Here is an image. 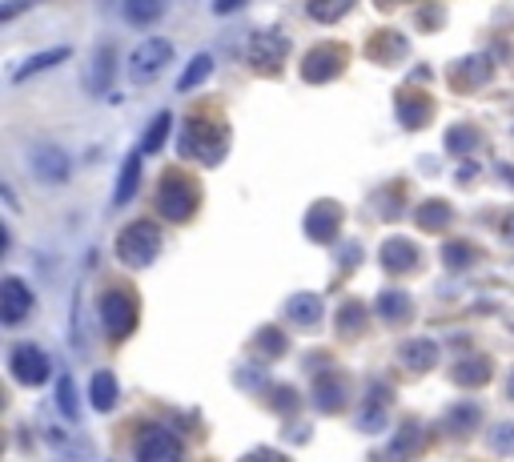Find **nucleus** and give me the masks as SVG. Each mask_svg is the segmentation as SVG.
I'll list each match as a JSON object with an SVG mask.
<instances>
[{"label":"nucleus","instance_id":"obj_27","mask_svg":"<svg viewBox=\"0 0 514 462\" xmlns=\"http://www.w3.org/2000/svg\"><path fill=\"white\" fill-rule=\"evenodd\" d=\"M446 217H450V206H446V201H426V206H418V221L426 229H442Z\"/></svg>","mask_w":514,"mask_h":462},{"label":"nucleus","instance_id":"obj_3","mask_svg":"<svg viewBox=\"0 0 514 462\" xmlns=\"http://www.w3.org/2000/svg\"><path fill=\"white\" fill-rule=\"evenodd\" d=\"M157 209H161V217H169V221H189L193 209H197V189H193V181H186L181 173H169V177L161 181Z\"/></svg>","mask_w":514,"mask_h":462},{"label":"nucleus","instance_id":"obj_33","mask_svg":"<svg viewBox=\"0 0 514 462\" xmlns=\"http://www.w3.org/2000/svg\"><path fill=\"white\" fill-rule=\"evenodd\" d=\"M494 447H499L502 455H510V450H514V427H510V422H507V427L494 430Z\"/></svg>","mask_w":514,"mask_h":462},{"label":"nucleus","instance_id":"obj_28","mask_svg":"<svg viewBox=\"0 0 514 462\" xmlns=\"http://www.w3.org/2000/svg\"><path fill=\"white\" fill-rule=\"evenodd\" d=\"M474 146H479V133H474L470 125H459V129L446 133V149L450 153H470Z\"/></svg>","mask_w":514,"mask_h":462},{"label":"nucleus","instance_id":"obj_35","mask_svg":"<svg viewBox=\"0 0 514 462\" xmlns=\"http://www.w3.org/2000/svg\"><path fill=\"white\" fill-rule=\"evenodd\" d=\"M241 5H246V0H217V5H213V13H221V16H226V13H237Z\"/></svg>","mask_w":514,"mask_h":462},{"label":"nucleus","instance_id":"obj_25","mask_svg":"<svg viewBox=\"0 0 514 462\" xmlns=\"http://www.w3.org/2000/svg\"><path fill=\"white\" fill-rule=\"evenodd\" d=\"M402 358H406V366H418V370H430V366H434V342H406V354H402Z\"/></svg>","mask_w":514,"mask_h":462},{"label":"nucleus","instance_id":"obj_6","mask_svg":"<svg viewBox=\"0 0 514 462\" xmlns=\"http://www.w3.org/2000/svg\"><path fill=\"white\" fill-rule=\"evenodd\" d=\"M8 370H13V378L25 382V387H41V382L48 378V358H45L41 346L21 342V346H13V354H8Z\"/></svg>","mask_w":514,"mask_h":462},{"label":"nucleus","instance_id":"obj_37","mask_svg":"<svg viewBox=\"0 0 514 462\" xmlns=\"http://www.w3.org/2000/svg\"><path fill=\"white\" fill-rule=\"evenodd\" d=\"M502 237H507V242H514V217L507 221V226H502Z\"/></svg>","mask_w":514,"mask_h":462},{"label":"nucleus","instance_id":"obj_11","mask_svg":"<svg viewBox=\"0 0 514 462\" xmlns=\"http://www.w3.org/2000/svg\"><path fill=\"white\" fill-rule=\"evenodd\" d=\"M0 314H5V326H16L33 314V290L21 282V277H5V294H0Z\"/></svg>","mask_w":514,"mask_h":462},{"label":"nucleus","instance_id":"obj_26","mask_svg":"<svg viewBox=\"0 0 514 462\" xmlns=\"http://www.w3.org/2000/svg\"><path fill=\"white\" fill-rule=\"evenodd\" d=\"M398 113H402V121L406 125H426V117L434 113V105L430 101H414V97H402V105H398Z\"/></svg>","mask_w":514,"mask_h":462},{"label":"nucleus","instance_id":"obj_29","mask_svg":"<svg viewBox=\"0 0 514 462\" xmlns=\"http://www.w3.org/2000/svg\"><path fill=\"white\" fill-rule=\"evenodd\" d=\"M56 402H61L65 418H76V390H73V378H69V374H65L61 387H56Z\"/></svg>","mask_w":514,"mask_h":462},{"label":"nucleus","instance_id":"obj_1","mask_svg":"<svg viewBox=\"0 0 514 462\" xmlns=\"http://www.w3.org/2000/svg\"><path fill=\"white\" fill-rule=\"evenodd\" d=\"M229 149V133L221 125H209V121H189L186 137H181V153L186 157H197L201 166H217Z\"/></svg>","mask_w":514,"mask_h":462},{"label":"nucleus","instance_id":"obj_19","mask_svg":"<svg viewBox=\"0 0 514 462\" xmlns=\"http://www.w3.org/2000/svg\"><path fill=\"white\" fill-rule=\"evenodd\" d=\"M317 314H322V297H314V294H302L289 302V317H294L297 326H314Z\"/></svg>","mask_w":514,"mask_h":462},{"label":"nucleus","instance_id":"obj_38","mask_svg":"<svg viewBox=\"0 0 514 462\" xmlns=\"http://www.w3.org/2000/svg\"><path fill=\"white\" fill-rule=\"evenodd\" d=\"M510 398H514V374H510Z\"/></svg>","mask_w":514,"mask_h":462},{"label":"nucleus","instance_id":"obj_31","mask_svg":"<svg viewBox=\"0 0 514 462\" xmlns=\"http://www.w3.org/2000/svg\"><path fill=\"white\" fill-rule=\"evenodd\" d=\"M446 266H470L474 262V249L467 242H454V246H446Z\"/></svg>","mask_w":514,"mask_h":462},{"label":"nucleus","instance_id":"obj_8","mask_svg":"<svg viewBox=\"0 0 514 462\" xmlns=\"http://www.w3.org/2000/svg\"><path fill=\"white\" fill-rule=\"evenodd\" d=\"M342 69H346V45H317L302 61L306 81H334Z\"/></svg>","mask_w":514,"mask_h":462},{"label":"nucleus","instance_id":"obj_10","mask_svg":"<svg viewBox=\"0 0 514 462\" xmlns=\"http://www.w3.org/2000/svg\"><path fill=\"white\" fill-rule=\"evenodd\" d=\"M286 56H289V41L281 33H274V28L257 33L254 45H249V61H254V69H261V73L281 69V61H286Z\"/></svg>","mask_w":514,"mask_h":462},{"label":"nucleus","instance_id":"obj_13","mask_svg":"<svg viewBox=\"0 0 514 462\" xmlns=\"http://www.w3.org/2000/svg\"><path fill=\"white\" fill-rule=\"evenodd\" d=\"M382 266L390 269V274H406V269L418 266V249L406 242V237H394V242L382 246Z\"/></svg>","mask_w":514,"mask_h":462},{"label":"nucleus","instance_id":"obj_12","mask_svg":"<svg viewBox=\"0 0 514 462\" xmlns=\"http://www.w3.org/2000/svg\"><path fill=\"white\" fill-rule=\"evenodd\" d=\"M342 209L334 206V201H322V206L309 209V221H306V234L314 237V242H329V237L338 234V226H342Z\"/></svg>","mask_w":514,"mask_h":462},{"label":"nucleus","instance_id":"obj_4","mask_svg":"<svg viewBox=\"0 0 514 462\" xmlns=\"http://www.w3.org/2000/svg\"><path fill=\"white\" fill-rule=\"evenodd\" d=\"M101 326H105V334H109L113 342H121L125 334L137 326V302H133L129 294H121V290L105 294L101 297Z\"/></svg>","mask_w":514,"mask_h":462},{"label":"nucleus","instance_id":"obj_16","mask_svg":"<svg viewBox=\"0 0 514 462\" xmlns=\"http://www.w3.org/2000/svg\"><path fill=\"white\" fill-rule=\"evenodd\" d=\"M209 73H213V56H209V53H197V56H193V61L186 65V73H181L177 93H193L197 85H206Z\"/></svg>","mask_w":514,"mask_h":462},{"label":"nucleus","instance_id":"obj_36","mask_svg":"<svg viewBox=\"0 0 514 462\" xmlns=\"http://www.w3.org/2000/svg\"><path fill=\"white\" fill-rule=\"evenodd\" d=\"M246 462H286V458L274 455V450H257V455H246Z\"/></svg>","mask_w":514,"mask_h":462},{"label":"nucleus","instance_id":"obj_2","mask_svg":"<svg viewBox=\"0 0 514 462\" xmlns=\"http://www.w3.org/2000/svg\"><path fill=\"white\" fill-rule=\"evenodd\" d=\"M117 254H121V262H125V266H133V269L149 266L153 257L161 254V229L153 226V221H133L129 229H121V237H117Z\"/></svg>","mask_w":514,"mask_h":462},{"label":"nucleus","instance_id":"obj_5","mask_svg":"<svg viewBox=\"0 0 514 462\" xmlns=\"http://www.w3.org/2000/svg\"><path fill=\"white\" fill-rule=\"evenodd\" d=\"M169 56H173V45L169 41H161V36H153V41H141L137 49L129 53V76L137 85L145 81H153L165 65H169Z\"/></svg>","mask_w":514,"mask_h":462},{"label":"nucleus","instance_id":"obj_22","mask_svg":"<svg viewBox=\"0 0 514 462\" xmlns=\"http://www.w3.org/2000/svg\"><path fill=\"white\" fill-rule=\"evenodd\" d=\"M165 137H169V113H157V117L149 121V133H145V141H141V153H157L165 146Z\"/></svg>","mask_w":514,"mask_h":462},{"label":"nucleus","instance_id":"obj_32","mask_svg":"<svg viewBox=\"0 0 514 462\" xmlns=\"http://www.w3.org/2000/svg\"><path fill=\"white\" fill-rule=\"evenodd\" d=\"M474 418H479V407H470V402H467V407H454V414H450V430H467Z\"/></svg>","mask_w":514,"mask_h":462},{"label":"nucleus","instance_id":"obj_14","mask_svg":"<svg viewBox=\"0 0 514 462\" xmlns=\"http://www.w3.org/2000/svg\"><path fill=\"white\" fill-rule=\"evenodd\" d=\"M89 398L101 414H109L113 407H117V378H113L109 370H96L93 382H89Z\"/></svg>","mask_w":514,"mask_h":462},{"label":"nucleus","instance_id":"obj_30","mask_svg":"<svg viewBox=\"0 0 514 462\" xmlns=\"http://www.w3.org/2000/svg\"><path fill=\"white\" fill-rule=\"evenodd\" d=\"M109 73H113V56H109V49H101V61L93 65V85H96V93L109 89Z\"/></svg>","mask_w":514,"mask_h":462},{"label":"nucleus","instance_id":"obj_17","mask_svg":"<svg viewBox=\"0 0 514 462\" xmlns=\"http://www.w3.org/2000/svg\"><path fill=\"white\" fill-rule=\"evenodd\" d=\"M378 310H382V317H390V322H406V317H410V294L382 290V297H378Z\"/></svg>","mask_w":514,"mask_h":462},{"label":"nucleus","instance_id":"obj_7","mask_svg":"<svg viewBox=\"0 0 514 462\" xmlns=\"http://www.w3.org/2000/svg\"><path fill=\"white\" fill-rule=\"evenodd\" d=\"M137 462H186V450L169 430L145 427L137 438Z\"/></svg>","mask_w":514,"mask_h":462},{"label":"nucleus","instance_id":"obj_9","mask_svg":"<svg viewBox=\"0 0 514 462\" xmlns=\"http://www.w3.org/2000/svg\"><path fill=\"white\" fill-rule=\"evenodd\" d=\"M28 169H33V177L41 181V186H61V181L69 177V157L56 146H36L28 153Z\"/></svg>","mask_w":514,"mask_h":462},{"label":"nucleus","instance_id":"obj_15","mask_svg":"<svg viewBox=\"0 0 514 462\" xmlns=\"http://www.w3.org/2000/svg\"><path fill=\"white\" fill-rule=\"evenodd\" d=\"M141 157H145V153L137 149V153H129V161H125V166H121V181H117V194H113V201H117V206H125V201H129L133 194H137V177H141Z\"/></svg>","mask_w":514,"mask_h":462},{"label":"nucleus","instance_id":"obj_21","mask_svg":"<svg viewBox=\"0 0 514 462\" xmlns=\"http://www.w3.org/2000/svg\"><path fill=\"white\" fill-rule=\"evenodd\" d=\"M350 8H354V0H309V16H314V21H322V25L338 21V16H346Z\"/></svg>","mask_w":514,"mask_h":462},{"label":"nucleus","instance_id":"obj_34","mask_svg":"<svg viewBox=\"0 0 514 462\" xmlns=\"http://www.w3.org/2000/svg\"><path fill=\"white\" fill-rule=\"evenodd\" d=\"M25 5H33V0H5V5H0V21H13Z\"/></svg>","mask_w":514,"mask_h":462},{"label":"nucleus","instance_id":"obj_20","mask_svg":"<svg viewBox=\"0 0 514 462\" xmlns=\"http://www.w3.org/2000/svg\"><path fill=\"white\" fill-rule=\"evenodd\" d=\"M382 402H386V390L374 387V390H370V402L362 407L366 414H358V427H362V430H378V427H382V418H386Z\"/></svg>","mask_w":514,"mask_h":462},{"label":"nucleus","instance_id":"obj_23","mask_svg":"<svg viewBox=\"0 0 514 462\" xmlns=\"http://www.w3.org/2000/svg\"><path fill=\"white\" fill-rule=\"evenodd\" d=\"M69 56V49H48V53H41L36 61H28V65H21V69L13 73V81H25V76H33V73H41V69H53L56 61H65Z\"/></svg>","mask_w":514,"mask_h":462},{"label":"nucleus","instance_id":"obj_39","mask_svg":"<svg viewBox=\"0 0 514 462\" xmlns=\"http://www.w3.org/2000/svg\"><path fill=\"white\" fill-rule=\"evenodd\" d=\"M378 5H386V0H378Z\"/></svg>","mask_w":514,"mask_h":462},{"label":"nucleus","instance_id":"obj_18","mask_svg":"<svg viewBox=\"0 0 514 462\" xmlns=\"http://www.w3.org/2000/svg\"><path fill=\"white\" fill-rule=\"evenodd\" d=\"M161 13H165V0H125L129 25H153Z\"/></svg>","mask_w":514,"mask_h":462},{"label":"nucleus","instance_id":"obj_24","mask_svg":"<svg viewBox=\"0 0 514 462\" xmlns=\"http://www.w3.org/2000/svg\"><path fill=\"white\" fill-rule=\"evenodd\" d=\"M487 374H490L487 362H482V358H470V362H462L459 370H454V382H462V387H479V382H487Z\"/></svg>","mask_w":514,"mask_h":462}]
</instances>
